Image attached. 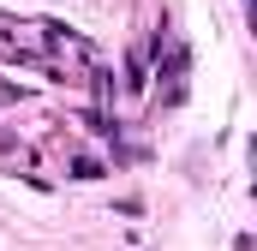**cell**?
I'll list each match as a JSON object with an SVG mask.
<instances>
[{
    "mask_svg": "<svg viewBox=\"0 0 257 251\" xmlns=\"http://www.w3.org/2000/svg\"><path fill=\"white\" fill-rule=\"evenodd\" d=\"M0 168H30V144H18V138H0Z\"/></svg>",
    "mask_w": 257,
    "mask_h": 251,
    "instance_id": "1",
    "label": "cell"
},
{
    "mask_svg": "<svg viewBox=\"0 0 257 251\" xmlns=\"http://www.w3.org/2000/svg\"><path fill=\"white\" fill-rule=\"evenodd\" d=\"M102 174H108V168H102L96 156H78V162H72V180H102Z\"/></svg>",
    "mask_w": 257,
    "mask_h": 251,
    "instance_id": "2",
    "label": "cell"
}]
</instances>
